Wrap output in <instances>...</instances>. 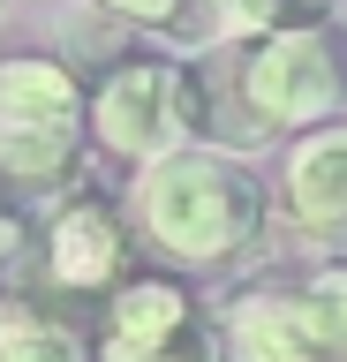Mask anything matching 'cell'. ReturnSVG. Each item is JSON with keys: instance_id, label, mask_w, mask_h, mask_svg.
I'll return each mask as SVG.
<instances>
[{"instance_id": "1", "label": "cell", "mask_w": 347, "mask_h": 362, "mask_svg": "<svg viewBox=\"0 0 347 362\" xmlns=\"http://www.w3.org/2000/svg\"><path fill=\"white\" fill-rule=\"evenodd\" d=\"M129 219L143 242L166 249L174 264H227L257 242L264 226V181L249 174L242 151L219 144H182V151L136 166L129 181Z\"/></svg>"}, {"instance_id": "2", "label": "cell", "mask_w": 347, "mask_h": 362, "mask_svg": "<svg viewBox=\"0 0 347 362\" xmlns=\"http://www.w3.org/2000/svg\"><path fill=\"white\" fill-rule=\"evenodd\" d=\"M91 144V90L53 53H8L0 61V181L16 189H61Z\"/></svg>"}, {"instance_id": "3", "label": "cell", "mask_w": 347, "mask_h": 362, "mask_svg": "<svg viewBox=\"0 0 347 362\" xmlns=\"http://www.w3.org/2000/svg\"><path fill=\"white\" fill-rule=\"evenodd\" d=\"M196 129H204V76L189 61L121 53L91 83V136L98 151L129 158V166H151V158L196 144Z\"/></svg>"}, {"instance_id": "4", "label": "cell", "mask_w": 347, "mask_h": 362, "mask_svg": "<svg viewBox=\"0 0 347 362\" xmlns=\"http://www.w3.org/2000/svg\"><path fill=\"white\" fill-rule=\"evenodd\" d=\"M234 98L249 106L264 136L272 129H317L347 98V38L332 23H295L272 38L234 45Z\"/></svg>"}, {"instance_id": "5", "label": "cell", "mask_w": 347, "mask_h": 362, "mask_svg": "<svg viewBox=\"0 0 347 362\" xmlns=\"http://www.w3.org/2000/svg\"><path fill=\"white\" fill-rule=\"evenodd\" d=\"M129 226L106 197H69L61 204V219L46 226V272L53 287L69 294H98V287H121L129 279Z\"/></svg>"}, {"instance_id": "6", "label": "cell", "mask_w": 347, "mask_h": 362, "mask_svg": "<svg viewBox=\"0 0 347 362\" xmlns=\"http://www.w3.org/2000/svg\"><path fill=\"white\" fill-rule=\"evenodd\" d=\"M279 211L302 234H340L347 226V121H324L287 151L279 174Z\"/></svg>"}, {"instance_id": "7", "label": "cell", "mask_w": 347, "mask_h": 362, "mask_svg": "<svg viewBox=\"0 0 347 362\" xmlns=\"http://www.w3.org/2000/svg\"><path fill=\"white\" fill-rule=\"evenodd\" d=\"M196 294L174 279V272H129L106 302V332H98V355H143V347H166L174 332L196 325Z\"/></svg>"}, {"instance_id": "8", "label": "cell", "mask_w": 347, "mask_h": 362, "mask_svg": "<svg viewBox=\"0 0 347 362\" xmlns=\"http://www.w3.org/2000/svg\"><path fill=\"white\" fill-rule=\"evenodd\" d=\"M227 325V355L234 362H317V332H310V310H302V279L295 287H249L234 294Z\"/></svg>"}, {"instance_id": "9", "label": "cell", "mask_w": 347, "mask_h": 362, "mask_svg": "<svg viewBox=\"0 0 347 362\" xmlns=\"http://www.w3.org/2000/svg\"><path fill=\"white\" fill-rule=\"evenodd\" d=\"M0 362H98L91 339L53 310H0Z\"/></svg>"}, {"instance_id": "10", "label": "cell", "mask_w": 347, "mask_h": 362, "mask_svg": "<svg viewBox=\"0 0 347 362\" xmlns=\"http://www.w3.org/2000/svg\"><path fill=\"white\" fill-rule=\"evenodd\" d=\"M302 310L317 332V362H347V257H332L302 279Z\"/></svg>"}, {"instance_id": "11", "label": "cell", "mask_w": 347, "mask_h": 362, "mask_svg": "<svg viewBox=\"0 0 347 362\" xmlns=\"http://www.w3.org/2000/svg\"><path fill=\"white\" fill-rule=\"evenodd\" d=\"M219 23L234 38H272L295 23H324V0H219Z\"/></svg>"}, {"instance_id": "12", "label": "cell", "mask_w": 347, "mask_h": 362, "mask_svg": "<svg viewBox=\"0 0 347 362\" xmlns=\"http://www.w3.org/2000/svg\"><path fill=\"white\" fill-rule=\"evenodd\" d=\"M98 362H234V355H227V325L196 317V325L174 332L166 347H143V355H98Z\"/></svg>"}, {"instance_id": "13", "label": "cell", "mask_w": 347, "mask_h": 362, "mask_svg": "<svg viewBox=\"0 0 347 362\" xmlns=\"http://www.w3.org/2000/svg\"><path fill=\"white\" fill-rule=\"evenodd\" d=\"M98 8L121 16V23H136V30H174L189 16V0H98Z\"/></svg>"}, {"instance_id": "14", "label": "cell", "mask_w": 347, "mask_h": 362, "mask_svg": "<svg viewBox=\"0 0 347 362\" xmlns=\"http://www.w3.org/2000/svg\"><path fill=\"white\" fill-rule=\"evenodd\" d=\"M16 257H23V219H16V211H0V287H8Z\"/></svg>"}, {"instance_id": "15", "label": "cell", "mask_w": 347, "mask_h": 362, "mask_svg": "<svg viewBox=\"0 0 347 362\" xmlns=\"http://www.w3.org/2000/svg\"><path fill=\"white\" fill-rule=\"evenodd\" d=\"M8 8H16V0H0V16H8Z\"/></svg>"}]
</instances>
